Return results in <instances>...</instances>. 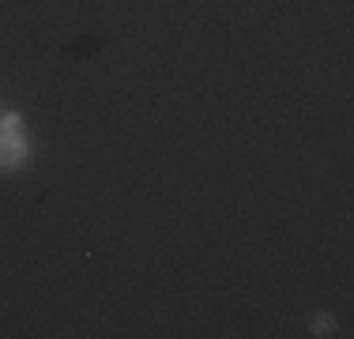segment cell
Segmentation results:
<instances>
[{
  "label": "cell",
  "mask_w": 354,
  "mask_h": 339,
  "mask_svg": "<svg viewBox=\"0 0 354 339\" xmlns=\"http://www.w3.org/2000/svg\"><path fill=\"white\" fill-rule=\"evenodd\" d=\"M27 143L19 136H0V170H19L27 163Z\"/></svg>",
  "instance_id": "cell-1"
},
{
  "label": "cell",
  "mask_w": 354,
  "mask_h": 339,
  "mask_svg": "<svg viewBox=\"0 0 354 339\" xmlns=\"http://www.w3.org/2000/svg\"><path fill=\"white\" fill-rule=\"evenodd\" d=\"M0 136H19V140H23V117L19 113H8L4 121H0Z\"/></svg>",
  "instance_id": "cell-2"
},
{
  "label": "cell",
  "mask_w": 354,
  "mask_h": 339,
  "mask_svg": "<svg viewBox=\"0 0 354 339\" xmlns=\"http://www.w3.org/2000/svg\"><path fill=\"white\" fill-rule=\"evenodd\" d=\"M328 328H332V332H335V324H332V320H328V317H317V336H328Z\"/></svg>",
  "instance_id": "cell-3"
}]
</instances>
